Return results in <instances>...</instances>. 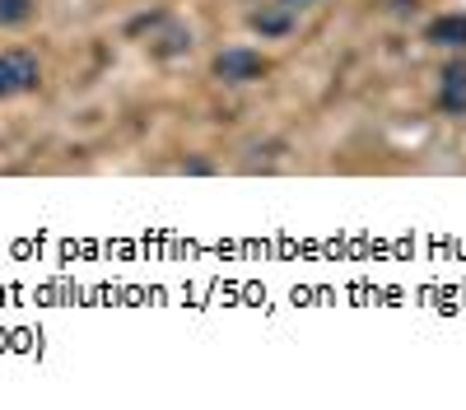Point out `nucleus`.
Wrapping results in <instances>:
<instances>
[{
	"label": "nucleus",
	"instance_id": "f257e3e1",
	"mask_svg": "<svg viewBox=\"0 0 466 410\" xmlns=\"http://www.w3.org/2000/svg\"><path fill=\"white\" fill-rule=\"evenodd\" d=\"M210 75H215L219 85H233V89L261 85L266 75H270V56H261L257 47H224V52H215Z\"/></svg>",
	"mask_w": 466,
	"mask_h": 410
},
{
	"label": "nucleus",
	"instance_id": "f03ea898",
	"mask_svg": "<svg viewBox=\"0 0 466 410\" xmlns=\"http://www.w3.org/2000/svg\"><path fill=\"white\" fill-rule=\"evenodd\" d=\"M37 85H43V61H37L28 47H5L0 52V103L19 98V94H33Z\"/></svg>",
	"mask_w": 466,
	"mask_h": 410
},
{
	"label": "nucleus",
	"instance_id": "7ed1b4c3",
	"mask_svg": "<svg viewBox=\"0 0 466 410\" xmlns=\"http://www.w3.org/2000/svg\"><path fill=\"white\" fill-rule=\"evenodd\" d=\"M424 43L461 52L466 47V15H439V19H430V24H424Z\"/></svg>",
	"mask_w": 466,
	"mask_h": 410
},
{
	"label": "nucleus",
	"instance_id": "20e7f679",
	"mask_svg": "<svg viewBox=\"0 0 466 410\" xmlns=\"http://www.w3.org/2000/svg\"><path fill=\"white\" fill-rule=\"evenodd\" d=\"M248 28L257 37H289L294 33V10H285L280 0H276V5H261V10L248 15Z\"/></svg>",
	"mask_w": 466,
	"mask_h": 410
},
{
	"label": "nucleus",
	"instance_id": "39448f33",
	"mask_svg": "<svg viewBox=\"0 0 466 410\" xmlns=\"http://www.w3.org/2000/svg\"><path fill=\"white\" fill-rule=\"evenodd\" d=\"M439 80H443L439 85V107L452 112V117H457V112H466V61H452Z\"/></svg>",
	"mask_w": 466,
	"mask_h": 410
},
{
	"label": "nucleus",
	"instance_id": "423d86ee",
	"mask_svg": "<svg viewBox=\"0 0 466 410\" xmlns=\"http://www.w3.org/2000/svg\"><path fill=\"white\" fill-rule=\"evenodd\" d=\"M37 15V0H0V28H24Z\"/></svg>",
	"mask_w": 466,
	"mask_h": 410
},
{
	"label": "nucleus",
	"instance_id": "0eeeda50",
	"mask_svg": "<svg viewBox=\"0 0 466 410\" xmlns=\"http://www.w3.org/2000/svg\"><path fill=\"white\" fill-rule=\"evenodd\" d=\"M182 173H201V177H206V173H215V168H210V164H201V159H187V164H182Z\"/></svg>",
	"mask_w": 466,
	"mask_h": 410
},
{
	"label": "nucleus",
	"instance_id": "6e6552de",
	"mask_svg": "<svg viewBox=\"0 0 466 410\" xmlns=\"http://www.w3.org/2000/svg\"><path fill=\"white\" fill-rule=\"evenodd\" d=\"M280 5H285V10H294V15H299V10H313V5H318V0H280Z\"/></svg>",
	"mask_w": 466,
	"mask_h": 410
}]
</instances>
